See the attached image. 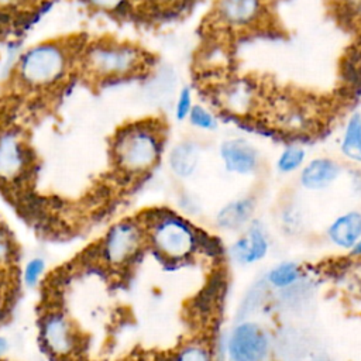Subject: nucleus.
<instances>
[{"mask_svg": "<svg viewBox=\"0 0 361 361\" xmlns=\"http://www.w3.org/2000/svg\"><path fill=\"white\" fill-rule=\"evenodd\" d=\"M164 130L157 120H138L121 126L113 135L110 157L118 173L138 178L148 173L161 159Z\"/></svg>", "mask_w": 361, "mask_h": 361, "instance_id": "nucleus-1", "label": "nucleus"}, {"mask_svg": "<svg viewBox=\"0 0 361 361\" xmlns=\"http://www.w3.org/2000/svg\"><path fill=\"white\" fill-rule=\"evenodd\" d=\"M73 45L65 39L35 44L17 59L14 73L27 90H49L58 86L73 66Z\"/></svg>", "mask_w": 361, "mask_h": 361, "instance_id": "nucleus-2", "label": "nucleus"}, {"mask_svg": "<svg viewBox=\"0 0 361 361\" xmlns=\"http://www.w3.org/2000/svg\"><path fill=\"white\" fill-rule=\"evenodd\" d=\"M147 61L148 56L140 47L113 38L97 39L80 52V65L85 73L96 80L138 75L147 66Z\"/></svg>", "mask_w": 361, "mask_h": 361, "instance_id": "nucleus-3", "label": "nucleus"}, {"mask_svg": "<svg viewBox=\"0 0 361 361\" xmlns=\"http://www.w3.org/2000/svg\"><path fill=\"white\" fill-rule=\"evenodd\" d=\"M142 224L147 233V243L166 261H186L199 248L197 230L189 220L173 212H152Z\"/></svg>", "mask_w": 361, "mask_h": 361, "instance_id": "nucleus-4", "label": "nucleus"}, {"mask_svg": "<svg viewBox=\"0 0 361 361\" xmlns=\"http://www.w3.org/2000/svg\"><path fill=\"white\" fill-rule=\"evenodd\" d=\"M145 243L147 233L142 221L124 219L106 231L99 245V254L106 265L120 268L133 262Z\"/></svg>", "mask_w": 361, "mask_h": 361, "instance_id": "nucleus-5", "label": "nucleus"}, {"mask_svg": "<svg viewBox=\"0 0 361 361\" xmlns=\"http://www.w3.org/2000/svg\"><path fill=\"white\" fill-rule=\"evenodd\" d=\"M227 355L230 361H268L271 337L259 323L243 320L228 334Z\"/></svg>", "mask_w": 361, "mask_h": 361, "instance_id": "nucleus-6", "label": "nucleus"}, {"mask_svg": "<svg viewBox=\"0 0 361 361\" xmlns=\"http://www.w3.org/2000/svg\"><path fill=\"white\" fill-rule=\"evenodd\" d=\"M31 166V151L20 130L0 127V183L21 182Z\"/></svg>", "mask_w": 361, "mask_h": 361, "instance_id": "nucleus-7", "label": "nucleus"}, {"mask_svg": "<svg viewBox=\"0 0 361 361\" xmlns=\"http://www.w3.org/2000/svg\"><path fill=\"white\" fill-rule=\"evenodd\" d=\"M39 337L47 351L56 358L73 355L79 345L75 326L62 310H49L42 316Z\"/></svg>", "mask_w": 361, "mask_h": 361, "instance_id": "nucleus-8", "label": "nucleus"}, {"mask_svg": "<svg viewBox=\"0 0 361 361\" xmlns=\"http://www.w3.org/2000/svg\"><path fill=\"white\" fill-rule=\"evenodd\" d=\"M265 11V0H217L214 21L224 30L243 31L258 27Z\"/></svg>", "mask_w": 361, "mask_h": 361, "instance_id": "nucleus-9", "label": "nucleus"}, {"mask_svg": "<svg viewBox=\"0 0 361 361\" xmlns=\"http://www.w3.org/2000/svg\"><path fill=\"white\" fill-rule=\"evenodd\" d=\"M269 238L262 221L252 219L244 233L230 245V258L238 265H251L264 259L269 251Z\"/></svg>", "mask_w": 361, "mask_h": 361, "instance_id": "nucleus-10", "label": "nucleus"}, {"mask_svg": "<svg viewBox=\"0 0 361 361\" xmlns=\"http://www.w3.org/2000/svg\"><path fill=\"white\" fill-rule=\"evenodd\" d=\"M220 159L227 172L247 176L259 166L258 149L245 138H228L220 144Z\"/></svg>", "mask_w": 361, "mask_h": 361, "instance_id": "nucleus-11", "label": "nucleus"}, {"mask_svg": "<svg viewBox=\"0 0 361 361\" xmlns=\"http://www.w3.org/2000/svg\"><path fill=\"white\" fill-rule=\"evenodd\" d=\"M257 202L252 196H241L223 204L216 216L214 224L223 231H240L244 230L252 220Z\"/></svg>", "mask_w": 361, "mask_h": 361, "instance_id": "nucleus-12", "label": "nucleus"}, {"mask_svg": "<svg viewBox=\"0 0 361 361\" xmlns=\"http://www.w3.org/2000/svg\"><path fill=\"white\" fill-rule=\"evenodd\" d=\"M341 175V166L331 158H314L300 171L299 182L306 190H323L333 185Z\"/></svg>", "mask_w": 361, "mask_h": 361, "instance_id": "nucleus-13", "label": "nucleus"}, {"mask_svg": "<svg viewBox=\"0 0 361 361\" xmlns=\"http://www.w3.org/2000/svg\"><path fill=\"white\" fill-rule=\"evenodd\" d=\"M200 158V145L192 140H182L171 148L168 154V166L176 178L189 179L196 173Z\"/></svg>", "mask_w": 361, "mask_h": 361, "instance_id": "nucleus-14", "label": "nucleus"}, {"mask_svg": "<svg viewBox=\"0 0 361 361\" xmlns=\"http://www.w3.org/2000/svg\"><path fill=\"white\" fill-rule=\"evenodd\" d=\"M327 237L336 247L350 251L361 238V212L350 210L336 217L327 227Z\"/></svg>", "mask_w": 361, "mask_h": 361, "instance_id": "nucleus-15", "label": "nucleus"}, {"mask_svg": "<svg viewBox=\"0 0 361 361\" xmlns=\"http://www.w3.org/2000/svg\"><path fill=\"white\" fill-rule=\"evenodd\" d=\"M341 154L353 162L361 164V114L353 113L348 118L341 144H340Z\"/></svg>", "mask_w": 361, "mask_h": 361, "instance_id": "nucleus-16", "label": "nucleus"}, {"mask_svg": "<svg viewBox=\"0 0 361 361\" xmlns=\"http://www.w3.org/2000/svg\"><path fill=\"white\" fill-rule=\"evenodd\" d=\"M147 94L151 100H166L176 92V76L171 69H159L147 85Z\"/></svg>", "mask_w": 361, "mask_h": 361, "instance_id": "nucleus-17", "label": "nucleus"}, {"mask_svg": "<svg viewBox=\"0 0 361 361\" xmlns=\"http://www.w3.org/2000/svg\"><path fill=\"white\" fill-rule=\"evenodd\" d=\"M300 279V267L293 261H283L267 272V282L275 289H285Z\"/></svg>", "mask_w": 361, "mask_h": 361, "instance_id": "nucleus-18", "label": "nucleus"}, {"mask_svg": "<svg viewBox=\"0 0 361 361\" xmlns=\"http://www.w3.org/2000/svg\"><path fill=\"white\" fill-rule=\"evenodd\" d=\"M173 361H214V355L206 343L192 340L176 350Z\"/></svg>", "mask_w": 361, "mask_h": 361, "instance_id": "nucleus-19", "label": "nucleus"}, {"mask_svg": "<svg viewBox=\"0 0 361 361\" xmlns=\"http://www.w3.org/2000/svg\"><path fill=\"white\" fill-rule=\"evenodd\" d=\"M306 159V151L299 145H288L276 159V169L281 173H292L302 168Z\"/></svg>", "mask_w": 361, "mask_h": 361, "instance_id": "nucleus-20", "label": "nucleus"}, {"mask_svg": "<svg viewBox=\"0 0 361 361\" xmlns=\"http://www.w3.org/2000/svg\"><path fill=\"white\" fill-rule=\"evenodd\" d=\"M188 120L195 128L203 131H214L217 128V118L209 109L202 104H193Z\"/></svg>", "mask_w": 361, "mask_h": 361, "instance_id": "nucleus-21", "label": "nucleus"}, {"mask_svg": "<svg viewBox=\"0 0 361 361\" xmlns=\"http://www.w3.org/2000/svg\"><path fill=\"white\" fill-rule=\"evenodd\" d=\"M45 268H47V264L44 261V258L41 257H34L31 259H28L23 268V282L27 288H35L44 274H45Z\"/></svg>", "mask_w": 361, "mask_h": 361, "instance_id": "nucleus-22", "label": "nucleus"}, {"mask_svg": "<svg viewBox=\"0 0 361 361\" xmlns=\"http://www.w3.org/2000/svg\"><path fill=\"white\" fill-rule=\"evenodd\" d=\"M16 257L14 243L8 234V231L0 224V271L7 269Z\"/></svg>", "mask_w": 361, "mask_h": 361, "instance_id": "nucleus-23", "label": "nucleus"}, {"mask_svg": "<svg viewBox=\"0 0 361 361\" xmlns=\"http://www.w3.org/2000/svg\"><path fill=\"white\" fill-rule=\"evenodd\" d=\"M192 107H193L192 92L188 86H185L176 94V100H175V116H176V118L179 121L188 120Z\"/></svg>", "mask_w": 361, "mask_h": 361, "instance_id": "nucleus-24", "label": "nucleus"}, {"mask_svg": "<svg viewBox=\"0 0 361 361\" xmlns=\"http://www.w3.org/2000/svg\"><path fill=\"white\" fill-rule=\"evenodd\" d=\"M90 7L100 11H116L118 10L126 0H85Z\"/></svg>", "mask_w": 361, "mask_h": 361, "instance_id": "nucleus-25", "label": "nucleus"}, {"mask_svg": "<svg viewBox=\"0 0 361 361\" xmlns=\"http://www.w3.org/2000/svg\"><path fill=\"white\" fill-rule=\"evenodd\" d=\"M179 207L185 212V213H197L200 210L199 206V200L197 197L189 195V193H183L179 197Z\"/></svg>", "mask_w": 361, "mask_h": 361, "instance_id": "nucleus-26", "label": "nucleus"}, {"mask_svg": "<svg viewBox=\"0 0 361 361\" xmlns=\"http://www.w3.org/2000/svg\"><path fill=\"white\" fill-rule=\"evenodd\" d=\"M10 350V341L7 337L0 336V357L4 355Z\"/></svg>", "mask_w": 361, "mask_h": 361, "instance_id": "nucleus-27", "label": "nucleus"}, {"mask_svg": "<svg viewBox=\"0 0 361 361\" xmlns=\"http://www.w3.org/2000/svg\"><path fill=\"white\" fill-rule=\"evenodd\" d=\"M350 254H351L353 257H361V238L351 247Z\"/></svg>", "mask_w": 361, "mask_h": 361, "instance_id": "nucleus-28", "label": "nucleus"}, {"mask_svg": "<svg viewBox=\"0 0 361 361\" xmlns=\"http://www.w3.org/2000/svg\"><path fill=\"white\" fill-rule=\"evenodd\" d=\"M17 3H18V0H0V8H7Z\"/></svg>", "mask_w": 361, "mask_h": 361, "instance_id": "nucleus-29", "label": "nucleus"}, {"mask_svg": "<svg viewBox=\"0 0 361 361\" xmlns=\"http://www.w3.org/2000/svg\"><path fill=\"white\" fill-rule=\"evenodd\" d=\"M3 309H4V299H3V295L0 292V319L3 316Z\"/></svg>", "mask_w": 361, "mask_h": 361, "instance_id": "nucleus-30", "label": "nucleus"}]
</instances>
